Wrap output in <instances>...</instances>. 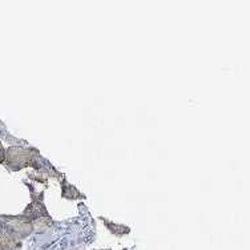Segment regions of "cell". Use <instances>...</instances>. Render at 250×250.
<instances>
[{"mask_svg": "<svg viewBox=\"0 0 250 250\" xmlns=\"http://www.w3.org/2000/svg\"><path fill=\"white\" fill-rule=\"evenodd\" d=\"M3 160H4V149H3V146L0 144V163H3Z\"/></svg>", "mask_w": 250, "mask_h": 250, "instance_id": "6da1fadb", "label": "cell"}]
</instances>
